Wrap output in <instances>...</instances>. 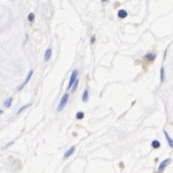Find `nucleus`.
Listing matches in <instances>:
<instances>
[{
	"mask_svg": "<svg viewBox=\"0 0 173 173\" xmlns=\"http://www.w3.org/2000/svg\"><path fill=\"white\" fill-rule=\"evenodd\" d=\"M33 73H34V71H33V70H30V71H29V73H28V75H27V76H26V79H25V80H24V82H23V83H22V84H20V85L19 86V87H18V90H19V91H20V90H22V88L24 87V86H25V85H26V83H27V82L30 80V79H31V76H32V75H33Z\"/></svg>",
	"mask_w": 173,
	"mask_h": 173,
	"instance_id": "obj_3",
	"label": "nucleus"
},
{
	"mask_svg": "<svg viewBox=\"0 0 173 173\" xmlns=\"http://www.w3.org/2000/svg\"><path fill=\"white\" fill-rule=\"evenodd\" d=\"M156 57H157V54H156V53H153V52H148L145 55V58L149 61H154L156 59Z\"/></svg>",
	"mask_w": 173,
	"mask_h": 173,
	"instance_id": "obj_6",
	"label": "nucleus"
},
{
	"mask_svg": "<svg viewBox=\"0 0 173 173\" xmlns=\"http://www.w3.org/2000/svg\"><path fill=\"white\" fill-rule=\"evenodd\" d=\"M30 105H31V102H29V104H27V105H23L22 108H20L18 110V114H20V113L22 112V111H24V110H25L26 108H29Z\"/></svg>",
	"mask_w": 173,
	"mask_h": 173,
	"instance_id": "obj_14",
	"label": "nucleus"
},
{
	"mask_svg": "<svg viewBox=\"0 0 173 173\" xmlns=\"http://www.w3.org/2000/svg\"><path fill=\"white\" fill-rule=\"evenodd\" d=\"M79 79H76V81L74 83V85H73V87H72V92H75L76 90V88H77V86H79Z\"/></svg>",
	"mask_w": 173,
	"mask_h": 173,
	"instance_id": "obj_16",
	"label": "nucleus"
},
{
	"mask_svg": "<svg viewBox=\"0 0 173 173\" xmlns=\"http://www.w3.org/2000/svg\"><path fill=\"white\" fill-rule=\"evenodd\" d=\"M151 145L153 148H155V149H158V148L160 147V143L159 140H153L151 143Z\"/></svg>",
	"mask_w": 173,
	"mask_h": 173,
	"instance_id": "obj_12",
	"label": "nucleus"
},
{
	"mask_svg": "<svg viewBox=\"0 0 173 173\" xmlns=\"http://www.w3.org/2000/svg\"><path fill=\"white\" fill-rule=\"evenodd\" d=\"M68 100H69V94L68 93H65L62 98H61V100H60V102H59V105H58V108H57V111H61V110H63L64 108H65V105H67V102H68Z\"/></svg>",
	"mask_w": 173,
	"mask_h": 173,
	"instance_id": "obj_1",
	"label": "nucleus"
},
{
	"mask_svg": "<svg viewBox=\"0 0 173 173\" xmlns=\"http://www.w3.org/2000/svg\"><path fill=\"white\" fill-rule=\"evenodd\" d=\"M164 137H166V141L168 142V145H169L171 148H173V139L168 135V134L166 133V131H164Z\"/></svg>",
	"mask_w": 173,
	"mask_h": 173,
	"instance_id": "obj_7",
	"label": "nucleus"
},
{
	"mask_svg": "<svg viewBox=\"0 0 173 173\" xmlns=\"http://www.w3.org/2000/svg\"><path fill=\"white\" fill-rule=\"evenodd\" d=\"M13 143H14V141H11V142H9V143H7L5 147H9V146L12 145V144H13Z\"/></svg>",
	"mask_w": 173,
	"mask_h": 173,
	"instance_id": "obj_19",
	"label": "nucleus"
},
{
	"mask_svg": "<svg viewBox=\"0 0 173 173\" xmlns=\"http://www.w3.org/2000/svg\"><path fill=\"white\" fill-rule=\"evenodd\" d=\"M77 73H79V71L77 70H74L72 75H71V77H70V80H69V84H68V89H72L74 83L76 81V76H77Z\"/></svg>",
	"mask_w": 173,
	"mask_h": 173,
	"instance_id": "obj_2",
	"label": "nucleus"
},
{
	"mask_svg": "<svg viewBox=\"0 0 173 173\" xmlns=\"http://www.w3.org/2000/svg\"><path fill=\"white\" fill-rule=\"evenodd\" d=\"M118 16L120 19H125L128 16V13H127V11L125 10H119L118 12Z\"/></svg>",
	"mask_w": 173,
	"mask_h": 173,
	"instance_id": "obj_10",
	"label": "nucleus"
},
{
	"mask_svg": "<svg viewBox=\"0 0 173 173\" xmlns=\"http://www.w3.org/2000/svg\"><path fill=\"white\" fill-rule=\"evenodd\" d=\"M76 117L77 120H81V119H83V117H84V113L82 112V111H79V112L76 114Z\"/></svg>",
	"mask_w": 173,
	"mask_h": 173,
	"instance_id": "obj_15",
	"label": "nucleus"
},
{
	"mask_svg": "<svg viewBox=\"0 0 173 173\" xmlns=\"http://www.w3.org/2000/svg\"><path fill=\"white\" fill-rule=\"evenodd\" d=\"M95 41H96V36H92L91 37V44H94L95 43Z\"/></svg>",
	"mask_w": 173,
	"mask_h": 173,
	"instance_id": "obj_18",
	"label": "nucleus"
},
{
	"mask_svg": "<svg viewBox=\"0 0 173 173\" xmlns=\"http://www.w3.org/2000/svg\"><path fill=\"white\" fill-rule=\"evenodd\" d=\"M75 150H76V146H72V147H70V149L69 150H67L65 152V154H64V158H68V157H70L74 152H75Z\"/></svg>",
	"mask_w": 173,
	"mask_h": 173,
	"instance_id": "obj_5",
	"label": "nucleus"
},
{
	"mask_svg": "<svg viewBox=\"0 0 173 173\" xmlns=\"http://www.w3.org/2000/svg\"><path fill=\"white\" fill-rule=\"evenodd\" d=\"M170 160H171L170 159H166L164 160H163V162L160 163V166H159V171H160V172H162V171L164 169V168L166 167V166H167V164L170 163Z\"/></svg>",
	"mask_w": 173,
	"mask_h": 173,
	"instance_id": "obj_4",
	"label": "nucleus"
},
{
	"mask_svg": "<svg viewBox=\"0 0 173 173\" xmlns=\"http://www.w3.org/2000/svg\"><path fill=\"white\" fill-rule=\"evenodd\" d=\"M166 80V74H164V68H160V82H163Z\"/></svg>",
	"mask_w": 173,
	"mask_h": 173,
	"instance_id": "obj_11",
	"label": "nucleus"
},
{
	"mask_svg": "<svg viewBox=\"0 0 173 173\" xmlns=\"http://www.w3.org/2000/svg\"><path fill=\"white\" fill-rule=\"evenodd\" d=\"M88 99H89V92H88L87 89H85L83 91V94H82V101L86 102L88 101Z\"/></svg>",
	"mask_w": 173,
	"mask_h": 173,
	"instance_id": "obj_9",
	"label": "nucleus"
},
{
	"mask_svg": "<svg viewBox=\"0 0 173 173\" xmlns=\"http://www.w3.org/2000/svg\"><path fill=\"white\" fill-rule=\"evenodd\" d=\"M34 19H35V15L33 14V13H30L29 15H28V20L29 22H34Z\"/></svg>",
	"mask_w": 173,
	"mask_h": 173,
	"instance_id": "obj_17",
	"label": "nucleus"
},
{
	"mask_svg": "<svg viewBox=\"0 0 173 173\" xmlns=\"http://www.w3.org/2000/svg\"><path fill=\"white\" fill-rule=\"evenodd\" d=\"M52 54V50H51V48H48L46 52H45V60L46 61H48L49 58H50V56Z\"/></svg>",
	"mask_w": 173,
	"mask_h": 173,
	"instance_id": "obj_8",
	"label": "nucleus"
},
{
	"mask_svg": "<svg viewBox=\"0 0 173 173\" xmlns=\"http://www.w3.org/2000/svg\"><path fill=\"white\" fill-rule=\"evenodd\" d=\"M12 102H13V98L12 97L8 98L7 100L4 102V105L7 106V108H9V106H11V105H12Z\"/></svg>",
	"mask_w": 173,
	"mask_h": 173,
	"instance_id": "obj_13",
	"label": "nucleus"
}]
</instances>
